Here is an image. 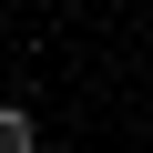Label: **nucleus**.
I'll return each instance as SVG.
<instances>
[{"label":"nucleus","mask_w":153,"mask_h":153,"mask_svg":"<svg viewBox=\"0 0 153 153\" xmlns=\"http://www.w3.org/2000/svg\"><path fill=\"white\" fill-rule=\"evenodd\" d=\"M31 143H41V123H31L21 102H0V153H31Z\"/></svg>","instance_id":"obj_1"}]
</instances>
